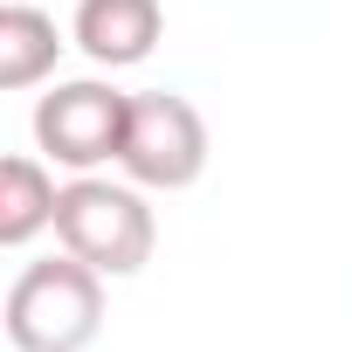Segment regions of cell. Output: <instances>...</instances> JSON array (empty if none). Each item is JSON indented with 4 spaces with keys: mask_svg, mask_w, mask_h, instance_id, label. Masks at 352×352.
<instances>
[{
    "mask_svg": "<svg viewBox=\"0 0 352 352\" xmlns=\"http://www.w3.org/2000/svg\"><path fill=\"white\" fill-rule=\"evenodd\" d=\"M0 318H8L14 352H83L104 331V270H90L69 249L49 263H28L8 283Z\"/></svg>",
    "mask_w": 352,
    "mask_h": 352,
    "instance_id": "1",
    "label": "cell"
},
{
    "mask_svg": "<svg viewBox=\"0 0 352 352\" xmlns=\"http://www.w3.org/2000/svg\"><path fill=\"white\" fill-rule=\"evenodd\" d=\"M56 242L69 256H83L90 270H104V276H138L152 263L159 228H152V208H145L138 187L76 173L56 201Z\"/></svg>",
    "mask_w": 352,
    "mask_h": 352,
    "instance_id": "2",
    "label": "cell"
},
{
    "mask_svg": "<svg viewBox=\"0 0 352 352\" xmlns=\"http://www.w3.org/2000/svg\"><path fill=\"white\" fill-rule=\"evenodd\" d=\"M124 180L152 187V194H180L208 173V124L180 90H138L131 97V124H124Z\"/></svg>",
    "mask_w": 352,
    "mask_h": 352,
    "instance_id": "3",
    "label": "cell"
},
{
    "mask_svg": "<svg viewBox=\"0 0 352 352\" xmlns=\"http://www.w3.org/2000/svg\"><path fill=\"white\" fill-rule=\"evenodd\" d=\"M124 124H131V97L111 90L104 76L56 83L35 104V145L56 166H69V173H97L104 159H118L124 152Z\"/></svg>",
    "mask_w": 352,
    "mask_h": 352,
    "instance_id": "4",
    "label": "cell"
},
{
    "mask_svg": "<svg viewBox=\"0 0 352 352\" xmlns=\"http://www.w3.org/2000/svg\"><path fill=\"white\" fill-rule=\"evenodd\" d=\"M76 49L97 69H131L159 49L166 35V8L159 0H76Z\"/></svg>",
    "mask_w": 352,
    "mask_h": 352,
    "instance_id": "5",
    "label": "cell"
},
{
    "mask_svg": "<svg viewBox=\"0 0 352 352\" xmlns=\"http://www.w3.org/2000/svg\"><path fill=\"white\" fill-rule=\"evenodd\" d=\"M56 201L63 187L49 180V166L14 152L0 159V249H28L42 228H56Z\"/></svg>",
    "mask_w": 352,
    "mask_h": 352,
    "instance_id": "6",
    "label": "cell"
},
{
    "mask_svg": "<svg viewBox=\"0 0 352 352\" xmlns=\"http://www.w3.org/2000/svg\"><path fill=\"white\" fill-rule=\"evenodd\" d=\"M63 56V35L42 8H0V90H35Z\"/></svg>",
    "mask_w": 352,
    "mask_h": 352,
    "instance_id": "7",
    "label": "cell"
}]
</instances>
